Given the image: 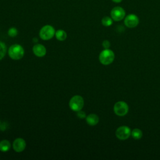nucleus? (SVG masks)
Instances as JSON below:
<instances>
[{"label":"nucleus","mask_w":160,"mask_h":160,"mask_svg":"<svg viewBox=\"0 0 160 160\" xmlns=\"http://www.w3.org/2000/svg\"><path fill=\"white\" fill-rule=\"evenodd\" d=\"M115 58L114 52L109 49H104L101 52L99 56L100 62L103 65H109L111 64Z\"/></svg>","instance_id":"nucleus-1"},{"label":"nucleus","mask_w":160,"mask_h":160,"mask_svg":"<svg viewBox=\"0 0 160 160\" xmlns=\"http://www.w3.org/2000/svg\"><path fill=\"white\" fill-rule=\"evenodd\" d=\"M24 54L23 48L18 44H15L10 46L8 49V54L9 57L14 60L21 59Z\"/></svg>","instance_id":"nucleus-2"},{"label":"nucleus","mask_w":160,"mask_h":160,"mask_svg":"<svg viewBox=\"0 0 160 160\" xmlns=\"http://www.w3.org/2000/svg\"><path fill=\"white\" fill-rule=\"evenodd\" d=\"M70 108L74 111H79L82 109L84 106V99L82 97L79 95L73 96L69 101V103Z\"/></svg>","instance_id":"nucleus-3"},{"label":"nucleus","mask_w":160,"mask_h":160,"mask_svg":"<svg viewBox=\"0 0 160 160\" xmlns=\"http://www.w3.org/2000/svg\"><path fill=\"white\" fill-rule=\"evenodd\" d=\"M113 110L114 113L118 116H125L129 111V106L126 102L124 101H118L116 102L113 107Z\"/></svg>","instance_id":"nucleus-4"},{"label":"nucleus","mask_w":160,"mask_h":160,"mask_svg":"<svg viewBox=\"0 0 160 160\" xmlns=\"http://www.w3.org/2000/svg\"><path fill=\"white\" fill-rule=\"evenodd\" d=\"M55 29L51 25L44 26L39 31V36L43 40H49L55 35Z\"/></svg>","instance_id":"nucleus-5"},{"label":"nucleus","mask_w":160,"mask_h":160,"mask_svg":"<svg viewBox=\"0 0 160 160\" xmlns=\"http://www.w3.org/2000/svg\"><path fill=\"white\" fill-rule=\"evenodd\" d=\"M110 14L113 21H120L125 18L126 11L122 7L116 6L111 9Z\"/></svg>","instance_id":"nucleus-6"},{"label":"nucleus","mask_w":160,"mask_h":160,"mask_svg":"<svg viewBox=\"0 0 160 160\" xmlns=\"http://www.w3.org/2000/svg\"><path fill=\"white\" fill-rule=\"evenodd\" d=\"M131 134V129L126 126H121L119 127L115 132V134L117 138L122 141L128 139L130 137Z\"/></svg>","instance_id":"nucleus-7"},{"label":"nucleus","mask_w":160,"mask_h":160,"mask_svg":"<svg viewBox=\"0 0 160 160\" xmlns=\"http://www.w3.org/2000/svg\"><path fill=\"white\" fill-rule=\"evenodd\" d=\"M139 22V18L134 14H129L124 18V23L125 26L129 28H134L136 27Z\"/></svg>","instance_id":"nucleus-8"},{"label":"nucleus","mask_w":160,"mask_h":160,"mask_svg":"<svg viewBox=\"0 0 160 160\" xmlns=\"http://www.w3.org/2000/svg\"><path fill=\"white\" fill-rule=\"evenodd\" d=\"M26 144L22 138H16L12 144V147L16 152H20L24 150Z\"/></svg>","instance_id":"nucleus-9"},{"label":"nucleus","mask_w":160,"mask_h":160,"mask_svg":"<svg viewBox=\"0 0 160 160\" xmlns=\"http://www.w3.org/2000/svg\"><path fill=\"white\" fill-rule=\"evenodd\" d=\"M32 51L34 54L38 57H43L46 55V48L41 44H35L32 48Z\"/></svg>","instance_id":"nucleus-10"},{"label":"nucleus","mask_w":160,"mask_h":160,"mask_svg":"<svg viewBox=\"0 0 160 160\" xmlns=\"http://www.w3.org/2000/svg\"><path fill=\"white\" fill-rule=\"evenodd\" d=\"M86 122L90 126H95L99 122V117L96 114H90L86 117Z\"/></svg>","instance_id":"nucleus-11"},{"label":"nucleus","mask_w":160,"mask_h":160,"mask_svg":"<svg viewBox=\"0 0 160 160\" xmlns=\"http://www.w3.org/2000/svg\"><path fill=\"white\" fill-rule=\"evenodd\" d=\"M11 148V143L8 140L4 139L0 142V151L2 152L8 151Z\"/></svg>","instance_id":"nucleus-12"},{"label":"nucleus","mask_w":160,"mask_h":160,"mask_svg":"<svg viewBox=\"0 0 160 160\" xmlns=\"http://www.w3.org/2000/svg\"><path fill=\"white\" fill-rule=\"evenodd\" d=\"M56 38L58 40L60 41H64L67 38V34L66 32L62 29H59L55 32Z\"/></svg>","instance_id":"nucleus-13"},{"label":"nucleus","mask_w":160,"mask_h":160,"mask_svg":"<svg viewBox=\"0 0 160 160\" xmlns=\"http://www.w3.org/2000/svg\"><path fill=\"white\" fill-rule=\"evenodd\" d=\"M131 136L134 139H139L142 138V132L141 131V129L138 128H135L133 130L131 131Z\"/></svg>","instance_id":"nucleus-14"},{"label":"nucleus","mask_w":160,"mask_h":160,"mask_svg":"<svg viewBox=\"0 0 160 160\" xmlns=\"http://www.w3.org/2000/svg\"><path fill=\"white\" fill-rule=\"evenodd\" d=\"M113 20L111 18V17L109 16H104L101 19V23L104 26L108 27L112 24Z\"/></svg>","instance_id":"nucleus-15"},{"label":"nucleus","mask_w":160,"mask_h":160,"mask_svg":"<svg viewBox=\"0 0 160 160\" xmlns=\"http://www.w3.org/2000/svg\"><path fill=\"white\" fill-rule=\"evenodd\" d=\"M6 53V44L0 41V60H1Z\"/></svg>","instance_id":"nucleus-16"},{"label":"nucleus","mask_w":160,"mask_h":160,"mask_svg":"<svg viewBox=\"0 0 160 160\" xmlns=\"http://www.w3.org/2000/svg\"><path fill=\"white\" fill-rule=\"evenodd\" d=\"M18 32L16 28H11L9 29L8 31V34L10 37H15L17 36Z\"/></svg>","instance_id":"nucleus-17"},{"label":"nucleus","mask_w":160,"mask_h":160,"mask_svg":"<svg viewBox=\"0 0 160 160\" xmlns=\"http://www.w3.org/2000/svg\"><path fill=\"white\" fill-rule=\"evenodd\" d=\"M102 45L104 49H109V48L110 47V42L108 40H104L103 41Z\"/></svg>","instance_id":"nucleus-18"},{"label":"nucleus","mask_w":160,"mask_h":160,"mask_svg":"<svg viewBox=\"0 0 160 160\" xmlns=\"http://www.w3.org/2000/svg\"><path fill=\"white\" fill-rule=\"evenodd\" d=\"M77 115H78V116L79 118H86V114H85V112H83V111H82L81 110L78 111V114H77Z\"/></svg>","instance_id":"nucleus-19"},{"label":"nucleus","mask_w":160,"mask_h":160,"mask_svg":"<svg viewBox=\"0 0 160 160\" xmlns=\"http://www.w3.org/2000/svg\"><path fill=\"white\" fill-rule=\"evenodd\" d=\"M111 1L115 3H120L122 0H111Z\"/></svg>","instance_id":"nucleus-20"},{"label":"nucleus","mask_w":160,"mask_h":160,"mask_svg":"<svg viewBox=\"0 0 160 160\" xmlns=\"http://www.w3.org/2000/svg\"><path fill=\"white\" fill-rule=\"evenodd\" d=\"M0 126H1V122H0Z\"/></svg>","instance_id":"nucleus-21"}]
</instances>
